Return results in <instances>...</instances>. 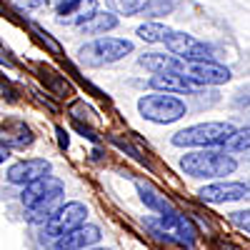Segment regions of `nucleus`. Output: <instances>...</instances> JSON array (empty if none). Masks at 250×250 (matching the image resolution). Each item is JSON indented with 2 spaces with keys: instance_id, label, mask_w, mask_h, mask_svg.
<instances>
[{
  "instance_id": "obj_20",
  "label": "nucleus",
  "mask_w": 250,
  "mask_h": 250,
  "mask_svg": "<svg viewBox=\"0 0 250 250\" xmlns=\"http://www.w3.org/2000/svg\"><path fill=\"white\" fill-rule=\"evenodd\" d=\"M223 148L228 153H240V150H250V125H245V128L235 130L230 138H228L223 143Z\"/></svg>"
},
{
  "instance_id": "obj_2",
  "label": "nucleus",
  "mask_w": 250,
  "mask_h": 250,
  "mask_svg": "<svg viewBox=\"0 0 250 250\" xmlns=\"http://www.w3.org/2000/svg\"><path fill=\"white\" fill-rule=\"evenodd\" d=\"M178 168L188 175V178H208V180H215V178H225V175H233L238 170V160L233 155H228V150H213V148H200L193 153H185L178 160Z\"/></svg>"
},
{
  "instance_id": "obj_24",
  "label": "nucleus",
  "mask_w": 250,
  "mask_h": 250,
  "mask_svg": "<svg viewBox=\"0 0 250 250\" xmlns=\"http://www.w3.org/2000/svg\"><path fill=\"white\" fill-rule=\"evenodd\" d=\"M170 10H173V0H150V5L145 8L143 13H148V15H165Z\"/></svg>"
},
{
  "instance_id": "obj_15",
  "label": "nucleus",
  "mask_w": 250,
  "mask_h": 250,
  "mask_svg": "<svg viewBox=\"0 0 250 250\" xmlns=\"http://www.w3.org/2000/svg\"><path fill=\"white\" fill-rule=\"evenodd\" d=\"M0 140H3L8 148H18V150H25L35 143L33 130L23 120L18 118H8L5 123H0Z\"/></svg>"
},
{
  "instance_id": "obj_21",
  "label": "nucleus",
  "mask_w": 250,
  "mask_h": 250,
  "mask_svg": "<svg viewBox=\"0 0 250 250\" xmlns=\"http://www.w3.org/2000/svg\"><path fill=\"white\" fill-rule=\"evenodd\" d=\"M108 5L120 15H138L150 5V0H108Z\"/></svg>"
},
{
  "instance_id": "obj_23",
  "label": "nucleus",
  "mask_w": 250,
  "mask_h": 250,
  "mask_svg": "<svg viewBox=\"0 0 250 250\" xmlns=\"http://www.w3.org/2000/svg\"><path fill=\"white\" fill-rule=\"evenodd\" d=\"M228 220H230L238 230H245L250 233V208H245V210H233L228 213Z\"/></svg>"
},
{
  "instance_id": "obj_17",
  "label": "nucleus",
  "mask_w": 250,
  "mask_h": 250,
  "mask_svg": "<svg viewBox=\"0 0 250 250\" xmlns=\"http://www.w3.org/2000/svg\"><path fill=\"white\" fill-rule=\"evenodd\" d=\"M135 188H138V195H140V200L145 203V208H150L153 213H158V215H173V213H175L173 203L165 198V195L158 190V188H153L150 183L138 180Z\"/></svg>"
},
{
  "instance_id": "obj_30",
  "label": "nucleus",
  "mask_w": 250,
  "mask_h": 250,
  "mask_svg": "<svg viewBox=\"0 0 250 250\" xmlns=\"http://www.w3.org/2000/svg\"><path fill=\"white\" fill-rule=\"evenodd\" d=\"M85 250H113V248H95L93 245V248H85Z\"/></svg>"
},
{
  "instance_id": "obj_13",
  "label": "nucleus",
  "mask_w": 250,
  "mask_h": 250,
  "mask_svg": "<svg viewBox=\"0 0 250 250\" xmlns=\"http://www.w3.org/2000/svg\"><path fill=\"white\" fill-rule=\"evenodd\" d=\"M100 238H103V230H100V228H98V225L85 223V225L75 228L73 233L58 238V240H55V245H53V250H85V248L98 245V243H100Z\"/></svg>"
},
{
  "instance_id": "obj_9",
  "label": "nucleus",
  "mask_w": 250,
  "mask_h": 250,
  "mask_svg": "<svg viewBox=\"0 0 250 250\" xmlns=\"http://www.w3.org/2000/svg\"><path fill=\"white\" fill-rule=\"evenodd\" d=\"M198 198L210 205H223V203H238L250 198V188L245 180H218L210 185H203L198 190Z\"/></svg>"
},
{
  "instance_id": "obj_12",
  "label": "nucleus",
  "mask_w": 250,
  "mask_h": 250,
  "mask_svg": "<svg viewBox=\"0 0 250 250\" xmlns=\"http://www.w3.org/2000/svg\"><path fill=\"white\" fill-rule=\"evenodd\" d=\"M185 75L193 78L195 83H200V85H223V83H228L233 78V73L228 70L225 65H220V62L215 60H198V62H188L185 65Z\"/></svg>"
},
{
  "instance_id": "obj_28",
  "label": "nucleus",
  "mask_w": 250,
  "mask_h": 250,
  "mask_svg": "<svg viewBox=\"0 0 250 250\" xmlns=\"http://www.w3.org/2000/svg\"><path fill=\"white\" fill-rule=\"evenodd\" d=\"M0 90L5 93V98H8V100H15V90H13V88L8 85V83H5V85H3V83H0Z\"/></svg>"
},
{
  "instance_id": "obj_8",
  "label": "nucleus",
  "mask_w": 250,
  "mask_h": 250,
  "mask_svg": "<svg viewBox=\"0 0 250 250\" xmlns=\"http://www.w3.org/2000/svg\"><path fill=\"white\" fill-rule=\"evenodd\" d=\"M165 48H168L173 55L188 60V62H198V60H215L218 53L213 45L203 43V40L188 35V33H180V30H173L168 38H165Z\"/></svg>"
},
{
  "instance_id": "obj_6",
  "label": "nucleus",
  "mask_w": 250,
  "mask_h": 250,
  "mask_svg": "<svg viewBox=\"0 0 250 250\" xmlns=\"http://www.w3.org/2000/svg\"><path fill=\"white\" fill-rule=\"evenodd\" d=\"M85 218H88V205H85V203H80V200L62 203L58 210H55V215L45 223L43 233H45V238L58 240V238H62V235L73 233L75 228L85 225Z\"/></svg>"
},
{
  "instance_id": "obj_31",
  "label": "nucleus",
  "mask_w": 250,
  "mask_h": 250,
  "mask_svg": "<svg viewBox=\"0 0 250 250\" xmlns=\"http://www.w3.org/2000/svg\"><path fill=\"white\" fill-rule=\"evenodd\" d=\"M245 185H248V188H250V178H248V180H245Z\"/></svg>"
},
{
  "instance_id": "obj_10",
  "label": "nucleus",
  "mask_w": 250,
  "mask_h": 250,
  "mask_svg": "<svg viewBox=\"0 0 250 250\" xmlns=\"http://www.w3.org/2000/svg\"><path fill=\"white\" fill-rule=\"evenodd\" d=\"M50 175V163L45 158H28V160H18L13 163L8 173H5V180L13 183V185H30L40 178Z\"/></svg>"
},
{
  "instance_id": "obj_1",
  "label": "nucleus",
  "mask_w": 250,
  "mask_h": 250,
  "mask_svg": "<svg viewBox=\"0 0 250 250\" xmlns=\"http://www.w3.org/2000/svg\"><path fill=\"white\" fill-rule=\"evenodd\" d=\"M62 195H65V185H62L60 178L45 175L30 185L23 188L20 193V203L28 210V220L30 223H48L55 210L62 205Z\"/></svg>"
},
{
  "instance_id": "obj_16",
  "label": "nucleus",
  "mask_w": 250,
  "mask_h": 250,
  "mask_svg": "<svg viewBox=\"0 0 250 250\" xmlns=\"http://www.w3.org/2000/svg\"><path fill=\"white\" fill-rule=\"evenodd\" d=\"M140 68L150 70L153 75L158 73H185L188 60L178 58V55H165V53H145L140 55Z\"/></svg>"
},
{
  "instance_id": "obj_29",
  "label": "nucleus",
  "mask_w": 250,
  "mask_h": 250,
  "mask_svg": "<svg viewBox=\"0 0 250 250\" xmlns=\"http://www.w3.org/2000/svg\"><path fill=\"white\" fill-rule=\"evenodd\" d=\"M58 135H60V145H62V148H68V133L62 128H58Z\"/></svg>"
},
{
  "instance_id": "obj_11",
  "label": "nucleus",
  "mask_w": 250,
  "mask_h": 250,
  "mask_svg": "<svg viewBox=\"0 0 250 250\" xmlns=\"http://www.w3.org/2000/svg\"><path fill=\"white\" fill-rule=\"evenodd\" d=\"M98 13V0H58L55 15L62 25H83Z\"/></svg>"
},
{
  "instance_id": "obj_25",
  "label": "nucleus",
  "mask_w": 250,
  "mask_h": 250,
  "mask_svg": "<svg viewBox=\"0 0 250 250\" xmlns=\"http://www.w3.org/2000/svg\"><path fill=\"white\" fill-rule=\"evenodd\" d=\"M233 105H235V108H250V83L235 90V95H233Z\"/></svg>"
},
{
  "instance_id": "obj_7",
  "label": "nucleus",
  "mask_w": 250,
  "mask_h": 250,
  "mask_svg": "<svg viewBox=\"0 0 250 250\" xmlns=\"http://www.w3.org/2000/svg\"><path fill=\"white\" fill-rule=\"evenodd\" d=\"M148 225L153 228V233L158 238H163V240H173V243H180V245H188V248L195 245V238H198L195 225L185 215H180V213L160 215L158 220H150Z\"/></svg>"
},
{
  "instance_id": "obj_19",
  "label": "nucleus",
  "mask_w": 250,
  "mask_h": 250,
  "mask_svg": "<svg viewBox=\"0 0 250 250\" xmlns=\"http://www.w3.org/2000/svg\"><path fill=\"white\" fill-rule=\"evenodd\" d=\"M135 33H138L140 40H145V43H165V38H168L173 30L168 25H163V23H145Z\"/></svg>"
},
{
  "instance_id": "obj_27",
  "label": "nucleus",
  "mask_w": 250,
  "mask_h": 250,
  "mask_svg": "<svg viewBox=\"0 0 250 250\" xmlns=\"http://www.w3.org/2000/svg\"><path fill=\"white\" fill-rule=\"evenodd\" d=\"M8 158H10V148H8V145H5L3 140H0V165H3Z\"/></svg>"
},
{
  "instance_id": "obj_26",
  "label": "nucleus",
  "mask_w": 250,
  "mask_h": 250,
  "mask_svg": "<svg viewBox=\"0 0 250 250\" xmlns=\"http://www.w3.org/2000/svg\"><path fill=\"white\" fill-rule=\"evenodd\" d=\"M8 3H10L15 10H20V13H28V10L40 8V5L45 3V0H8Z\"/></svg>"
},
{
  "instance_id": "obj_14",
  "label": "nucleus",
  "mask_w": 250,
  "mask_h": 250,
  "mask_svg": "<svg viewBox=\"0 0 250 250\" xmlns=\"http://www.w3.org/2000/svg\"><path fill=\"white\" fill-rule=\"evenodd\" d=\"M148 85L153 90H163V93H198L203 85L195 83L193 78H188L185 73H158L148 80Z\"/></svg>"
},
{
  "instance_id": "obj_4",
  "label": "nucleus",
  "mask_w": 250,
  "mask_h": 250,
  "mask_svg": "<svg viewBox=\"0 0 250 250\" xmlns=\"http://www.w3.org/2000/svg\"><path fill=\"white\" fill-rule=\"evenodd\" d=\"M138 113L150 123L168 125V123H175V120L185 118L188 105H185V100L175 98L173 93L155 90V93H148V95H143L138 100Z\"/></svg>"
},
{
  "instance_id": "obj_22",
  "label": "nucleus",
  "mask_w": 250,
  "mask_h": 250,
  "mask_svg": "<svg viewBox=\"0 0 250 250\" xmlns=\"http://www.w3.org/2000/svg\"><path fill=\"white\" fill-rule=\"evenodd\" d=\"M30 30L38 35V40H40V43H43L53 55H62V48H60V43H58V40H53V35L48 33V30H43V28H40V25H35V23H30Z\"/></svg>"
},
{
  "instance_id": "obj_18",
  "label": "nucleus",
  "mask_w": 250,
  "mask_h": 250,
  "mask_svg": "<svg viewBox=\"0 0 250 250\" xmlns=\"http://www.w3.org/2000/svg\"><path fill=\"white\" fill-rule=\"evenodd\" d=\"M113 28H118V18H115V13H95L90 20H85L78 30L83 33V35H103V33H108V30H113Z\"/></svg>"
},
{
  "instance_id": "obj_5",
  "label": "nucleus",
  "mask_w": 250,
  "mask_h": 250,
  "mask_svg": "<svg viewBox=\"0 0 250 250\" xmlns=\"http://www.w3.org/2000/svg\"><path fill=\"white\" fill-rule=\"evenodd\" d=\"M133 53V43L125 38H95L78 50V60L88 68H103Z\"/></svg>"
},
{
  "instance_id": "obj_3",
  "label": "nucleus",
  "mask_w": 250,
  "mask_h": 250,
  "mask_svg": "<svg viewBox=\"0 0 250 250\" xmlns=\"http://www.w3.org/2000/svg\"><path fill=\"white\" fill-rule=\"evenodd\" d=\"M235 130H238L235 125L225 120L198 123V125H190V128L178 130L170 138V143L175 148H215V145H223Z\"/></svg>"
}]
</instances>
